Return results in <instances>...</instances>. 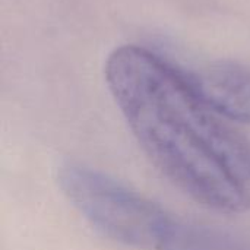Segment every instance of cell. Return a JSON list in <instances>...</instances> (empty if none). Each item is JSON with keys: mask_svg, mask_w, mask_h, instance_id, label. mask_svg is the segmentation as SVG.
<instances>
[{"mask_svg": "<svg viewBox=\"0 0 250 250\" xmlns=\"http://www.w3.org/2000/svg\"><path fill=\"white\" fill-rule=\"evenodd\" d=\"M105 82L152 164L199 204L250 211V141L215 113L188 70L141 45L113 50Z\"/></svg>", "mask_w": 250, "mask_h": 250, "instance_id": "6da1fadb", "label": "cell"}, {"mask_svg": "<svg viewBox=\"0 0 250 250\" xmlns=\"http://www.w3.org/2000/svg\"><path fill=\"white\" fill-rule=\"evenodd\" d=\"M57 179L69 202L101 234L125 246L157 249L173 217L163 207L79 163L60 166Z\"/></svg>", "mask_w": 250, "mask_h": 250, "instance_id": "7a4b0ae2", "label": "cell"}, {"mask_svg": "<svg viewBox=\"0 0 250 250\" xmlns=\"http://www.w3.org/2000/svg\"><path fill=\"white\" fill-rule=\"evenodd\" d=\"M189 75L215 113L227 122L250 125V67L224 60Z\"/></svg>", "mask_w": 250, "mask_h": 250, "instance_id": "3957f363", "label": "cell"}, {"mask_svg": "<svg viewBox=\"0 0 250 250\" xmlns=\"http://www.w3.org/2000/svg\"><path fill=\"white\" fill-rule=\"evenodd\" d=\"M155 250H250V243L224 230L171 217Z\"/></svg>", "mask_w": 250, "mask_h": 250, "instance_id": "277c9868", "label": "cell"}]
</instances>
